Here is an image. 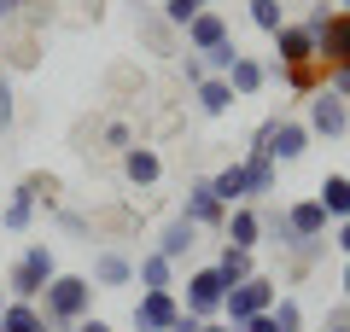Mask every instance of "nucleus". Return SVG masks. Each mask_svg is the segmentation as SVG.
<instances>
[{
    "label": "nucleus",
    "mask_w": 350,
    "mask_h": 332,
    "mask_svg": "<svg viewBox=\"0 0 350 332\" xmlns=\"http://www.w3.org/2000/svg\"><path fill=\"white\" fill-rule=\"evenodd\" d=\"M0 332H47V320H41V303H24V297H12V303L0 309Z\"/></svg>",
    "instance_id": "obj_26"
},
{
    "label": "nucleus",
    "mask_w": 350,
    "mask_h": 332,
    "mask_svg": "<svg viewBox=\"0 0 350 332\" xmlns=\"http://www.w3.org/2000/svg\"><path fill=\"white\" fill-rule=\"evenodd\" d=\"M135 286L140 292H175V262L163 251H140L135 257Z\"/></svg>",
    "instance_id": "obj_20"
},
{
    "label": "nucleus",
    "mask_w": 350,
    "mask_h": 332,
    "mask_svg": "<svg viewBox=\"0 0 350 332\" xmlns=\"http://www.w3.org/2000/svg\"><path fill=\"white\" fill-rule=\"evenodd\" d=\"M269 315H275V327H280V332H304V303H298V297H280Z\"/></svg>",
    "instance_id": "obj_31"
},
{
    "label": "nucleus",
    "mask_w": 350,
    "mask_h": 332,
    "mask_svg": "<svg viewBox=\"0 0 350 332\" xmlns=\"http://www.w3.org/2000/svg\"><path fill=\"white\" fill-rule=\"evenodd\" d=\"M70 332H117V327H111V320H105V315H88V320H76Z\"/></svg>",
    "instance_id": "obj_37"
},
{
    "label": "nucleus",
    "mask_w": 350,
    "mask_h": 332,
    "mask_svg": "<svg viewBox=\"0 0 350 332\" xmlns=\"http://www.w3.org/2000/svg\"><path fill=\"white\" fill-rule=\"evenodd\" d=\"M327 245H333L338 257H350V216H345V221H333V234H327Z\"/></svg>",
    "instance_id": "obj_35"
},
{
    "label": "nucleus",
    "mask_w": 350,
    "mask_h": 332,
    "mask_svg": "<svg viewBox=\"0 0 350 332\" xmlns=\"http://www.w3.org/2000/svg\"><path fill=\"white\" fill-rule=\"evenodd\" d=\"M135 36L146 41V53H158V59H181V29H170L163 24V12L152 6V0H140V12H135Z\"/></svg>",
    "instance_id": "obj_7"
},
{
    "label": "nucleus",
    "mask_w": 350,
    "mask_h": 332,
    "mask_svg": "<svg viewBox=\"0 0 350 332\" xmlns=\"http://www.w3.org/2000/svg\"><path fill=\"white\" fill-rule=\"evenodd\" d=\"M315 59H321L327 70H350V12H338L333 24L315 36Z\"/></svg>",
    "instance_id": "obj_15"
},
{
    "label": "nucleus",
    "mask_w": 350,
    "mask_h": 332,
    "mask_svg": "<svg viewBox=\"0 0 350 332\" xmlns=\"http://www.w3.org/2000/svg\"><path fill=\"white\" fill-rule=\"evenodd\" d=\"M216 274L228 280V292L245 286L251 274H262V268H257V251H239V245H228V239H222V251H216Z\"/></svg>",
    "instance_id": "obj_23"
},
{
    "label": "nucleus",
    "mask_w": 350,
    "mask_h": 332,
    "mask_svg": "<svg viewBox=\"0 0 350 332\" xmlns=\"http://www.w3.org/2000/svg\"><path fill=\"white\" fill-rule=\"evenodd\" d=\"M211 186H216V198H222L228 210H234V204H251V186H245V169H239V158H234V163H222V169L211 175Z\"/></svg>",
    "instance_id": "obj_24"
},
{
    "label": "nucleus",
    "mask_w": 350,
    "mask_h": 332,
    "mask_svg": "<svg viewBox=\"0 0 350 332\" xmlns=\"http://www.w3.org/2000/svg\"><path fill=\"white\" fill-rule=\"evenodd\" d=\"M315 198H321V210H327V216H333V221H345L350 216V175H321V186H315Z\"/></svg>",
    "instance_id": "obj_25"
},
{
    "label": "nucleus",
    "mask_w": 350,
    "mask_h": 332,
    "mask_svg": "<svg viewBox=\"0 0 350 332\" xmlns=\"http://www.w3.org/2000/svg\"><path fill=\"white\" fill-rule=\"evenodd\" d=\"M239 332H280V327H275V315H251Z\"/></svg>",
    "instance_id": "obj_38"
},
{
    "label": "nucleus",
    "mask_w": 350,
    "mask_h": 332,
    "mask_svg": "<svg viewBox=\"0 0 350 332\" xmlns=\"http://www.w3.org/2000/svg\"><path fill=\"white\" fill-rule=\"evenodd\" d=\"M6 303H12V297H6V292H0V309H6Z\"/></svg>",
    "instance_id": "obj_45"
},
{
    "label": "nucleus",
    "mask_w": 350,
    "mask_h": 332,
    "mask_svg": "<svg viewBox=\"0 0 350 332\" xmlns=\"http://www.w3.org/2000/svg\"><path fill=\"white\" fill-rule=\"evenodd\" d=\"M12 117H18V94H12V82L0 76V135L12 128Z\"/></svg>",
    "instance_id": "obj_33"
},
{
    "label": "nucleus",
    "mask_w": 350,
    "mask_h": 332,
    "mask_svg": "<svg viewBox=\"0 0 350 332\" xmlns=\"http://www.w3.org/2000/svg\"><path fill=\"white\" fill-rule=\"evenodd\" d=\"M117 169H123V181L135 186V193H152V186L163 181V152L146 146V140H135V146L117 158Z\"/></svg>",
    "instance_id": "obj_9"
},
{
    "label": "nucleus",
    "mask_w": 350,
    "mask_h": 332,
    "mask_svg": "<svg viewBox=\"0 0 350 332\" xmlns=\"http://www.w3.org/2000/svg\"><path fill=\"white\" fill-rule=\"evenodd\" d=\"M193 105H199L204 117H228V111L239 105V94L228 87V76H204V82L193 87Z\"/></svg>",
    "instance_id": "obj_22"
},
{
    "label": "nucleus",
    "mask_w": 350,
    "mask_h": 332,
    "mask_svg": "<svg viewBox=\"0 0 350 332\" xmlns=\"http://www.w3.org/2000/svg\"><path fill=\"white\" fill-rule=\"evenodd\" d=\"M333 18H338V0H315V6H310V12H304V18H298V24H304V29H310V36H321V29H327V24H333Z\"/></svg>",
    "instance_id": "obj_32"
},
{
    "label": "nucleus",
    "mask_w": 350,
    "mask_h": 332,
    "mask_svg": "<svg viewBox=\"0 0 350 332\" xmlns=\"http://www.w3.org/2000/svg\"><path fill=\"white\" fill-rule=\"evenodd\" d=\"M245 18L262 29V36H275L286 24V0H245Z\"/></svg>",
    "instance_id": "obj_27"
},
{
    "label": "nucleus",
    "mask_w": 350,
    "mask_h": 332,
    "mask_svg": "<svg viewBox=\"0 0 350 332\" xmlns=\"http://www.w3.org/2000/svg\"><path fill=\"white\" fill-rule=\"evenodd\" d=\"M338 12H350V0H338Z\"/></svg>",
    "instance_id": "obj_44"
},
{
    "label": "nucleus",
    "mask_w": 350,
    "mask_h": 332,
    "mask_svg": "<svg viewBox=\"0 0 350 332\" xmlns=\"http://www.w3.org/2000/svg\"><path fill=\"white\" fill-rule=\"evenodd\" d=\"M269 41H275V64H310V59H315V36H310L304 24H292V18H286Z\"/></svg>",
    "instance_id": "obj_16"
},
{
    "label": "nucleus",
    "mask_w": 350,
    "mask_h": 332,
    "mask_svg": "<svg viewBox=\"0 0 350 332\" xmlns=\"http://www.w3.org/2000/svg\"><path fill=\"white\" fill-rule=\"evenodd\" d=\"M199 332H234L228 320H199Z\"/></svg>",
    "instance_id": "obj_42"
},
{
    "label": "nucleus",
    "mask_w": 350,
    "mask_h": 332,
    "mask_svg": "<svg viewBox=\"0 0 350 332\" xmlns=\"http://www.w3.org/2000/svg\"><path fill=\"white\" fill-rule=\"evenodd\" d=\"M228 87H234L239 99H257L262 87H269V64H262L257 53H239V59H234V70H228Z\"/></svg>",
    "instance_id": "obj_21"
},
{
    "label": "nucleus",
    "mask_w": 350,
    "mask_h": 332,
    "mask_svg": "<svg viewBox=\"0 0 350 332\" xmlns=\"http://www.w3.org/2000/svg\"><path fill=\"white\" fill-rule=\"evenodd\" d=\"M338 292H345V303H350V257H345V268H338Z\"/></svg>",
    "instance_id": "obj_41"
},
{
    "label": "nucleus",
    "mask_w": 350,
    "mask_h": 332,
    "mask_svg": "<svg viewBox=\"0 0 350 332\" xmlns=\"http://www.w3.org/2000/svg\"><path fill=\"white\" fill-rule=\"evenodd\" d=\"M239 169H245V186H251V204H257V198H269L280 186V163L269 158V152L262 146H245L239 152Z\"/></svg>",
    "instance_id": "obj_14"
},
{
    "label": "nucleus",
    "mask_w": 350,
    "mask_h": 332,
    "mask_svg": "<svg viewBox=\"0 0 350 332\" xmlns=\"http://www.w3.org/2000/svg\"><path fill=\"white\" fill-rule=\"evenodd\" d=\"M310 128H304V117H286V111H280L275 117V135H269V158L275 163H298L304 152H310Z\"/></svg>",
    "instance_id": "obj_12"
},
{
    "label": "nucleus",
    "mask_w": 350,
    "mask_h": 332,
    "mask_svg": "<svg viewBox=\"0 0 350 332\" xmlns=\"http://www.w3.org/2000/svg\"><path fill=\"white\" fill-rule=\"evenodd\" d=\"M222 234H228V245L257 251L262 245V210L257 204H234V210H228V221H222Z\"/></svg>",
    "instance_id": "obj_18"
},
{
    "label": "nucleus",
    "mask_w": 350,
    "mask_h": 332,
    "mask_svg": "<svg viewBox=\"0 0 350 332\" xmlns=\"http://www.w3.org/2000/svg\"><path fill=\"white\" fill-rule=\"evenodd\" d=\"M170 332H199V315H187V309H181V320H175Z\"/></svg>",
    "instance_id": "obj_40"
},
{
    "label": "nucleus",
    "mask_w": 350,
    "mask_h": 332,
    "mask_svg": "<svg viewBox=\"0 0 350 332\" xmlns=\"http://www.w3.org/2000/svg\"><path fill=\"white\" fill-rule=\"evenodd\" d=\"M199 59H204V70H211V76H228V70H234V59H239V41H222V47L199 53Z\"/></svg>",
    "instance_id": "obj_30"
},
{
    "label": "nucleus",
    "mask_w": 350,
    "mask_h": 332,
    "mask_svg": "<svg viewBox=\"0 0 350 332\" xmlns=\"http://www.w3.org/2000/svg\"><path fill=\"white\" fill-rule=\"evenodd\" d=\"M286 227L298 239H327L333 234V216L321 210V198H298V204H286Z\"/></svg>",
    "instance_id": "obj_17"
},
{
    "label": "nucleus",
    "mask_w": 350,
    "mask_h": 332,
    "mask_svg": "<svg viewBox=\"0 0 350 332\" xmlns=\"http://www.w3.org/2000/svg\"><path fill=\"white\" fill-rule=\"evenodd\" d=\"M36 216H41V193L29 181H18L12 193H6V204H0V227H6V234H29Z\"/></svg>",
    "instance_id": "obj_13"
},
{
    "label": "nucleus",
    "mask_w": 350,
    "mask_h": 332,
    "mask_svg": "<svg viewBox=\"0 0 350 332\" xmlns=\"http://www.w3.org/2000/svg\"><path fill=\"white\" fill-rule=\"evenodd\" d=\"M345 320H350V303H345Z\"/></svg>",
    "instance_id": "obj_47"
},
{
    "label": "nucleus",
    "mask_w": 350,
    "mask_h": 332,
    "mask_svg": "<svg viewBox=\"0 0 350 332\" xmlns=\"http://www.w3.org/2000/svg\"><path fill=\"white\" fill-rule=\"evenodd\" d=\"M193 245H199V227H193L187 216H170V221L158 227V245H152V251H163L170 262H187Z\"/></svg>",
    "instance_id": "obj_19"
},
{
    "label": "nucleus",
    "mask_w": 350,
    "mask_h": 332,
    "mask_svg": "<svg viewBox=\"0 0 350 332\" xmlns=\"http://www.w3.org/2000/svg\"><path fill=\"white\" fill-rule=\"evenodd\" d=\"M152 6H163V0H152Z\"/></svg>",
    "instance_id": "obj_48"
},
{
    "label": "nucleus",
    "mask_w": 350,
    "mask_h": 332,
    "mask_svg": "<svg viewBox=\"0 0 350 332\" xmlns=\"http://www.w3.org/2000/svg\"><path fill=\"white\" fill-rule=\"evenodd\" d=\"M275 303H280V280H275V274H251L245 286H234V292H228L222 320H228V327H245L251 315H269Z\"/></svg>",
    "instance_id": "obj_3"
},
{
    "label": "nucleus",
    "mask_w": 350,
    "mask_h": 332,
    "mask_svg": "<svg viewBox=\"0 0 350 332\" xmlns=\"http://www.w3.org/2000/svg\"><path fill=\"white\" fill-rule=\"evenodd\" d=\"M222 303H228V280L216 274V262L204 268H187V292H181V309L199 320H222Z\"/></svg>",
    "instance_id": "obj_4"
},
{
    "label": "nucleus",
    "mask_w": 350,
    "mask_h": 332,
    "mask_svg": "<svg viewBox=\"0 0 350 332\" xmlns=\"http://www.w3.org/2000/svg\"><path fill=\"white\" fill-rule=\"evenodd\" d=\"M175 216H187L199 234H222V221H228V204L216 198V186H211V175L204 181H187V193H181V210Z\"/></svg>",
    "instance_id": "obj_6"
},
{
    "label": "nucleus",
    "mask_w": 350,
    "mask_h": 332,
    "mask_svg": "<svg viewBox=\"0 0 350 332\" xmlns=\"http://www.w3.org/2000/svg\"><path fill=\"white\" fill-rule=\"evenodd\" d=\"M88 280L100 286V292H123V286H135V257L117 251V245H100L94 262H88Z\"/></svg>",
    "instance_id": "obj_10"
},
{
    "label": "nucleus",
    "mask_w": 350,
    "mask_h": 332,
    "mask_svg": "<svg viewBox=\"0 0 350 332\" xmlns=\"http://www.w3.org/2000/svg\"><path fill=\"white\" fill-rule=\"evenodd\" d=\"M304 128H310L315 140H345V135H350V105L321 87V94L304 99Z\"/></svg>",
    "instance_id": "obj_5"
},
{
    "label": "nucleus",
    "mask_w": 350,
    "mask_h": 332,
    "mask_svg": "<svg viewBox=\"0 0 350 332\" xmlns=\"http://www.w3.org/2000/svg\"><path fill=\"white\" fill-rule=\"evenodd\" d=\"M129 320H135V332H170L181 320V292H140Z\"/></svg>",
    "instance_id": "obj_8"
},
{
    "label": "nucleus",
    "mask_w": 350,
    "mask_h": 332,
    "mask_svg": "<svg viewBox=\"0 0 350 332\" xmlns=\"http://www.w3.org/2000/svg\"><path fill=\"white\" fill-rule=\"evenodd\" d=\"M158 12H163V24H170V29H187L193 18L204 12V0H163Z\"/></svg>",
    "instance_id": "obj_28"
},
{
    "label": "nucleus",
    "mask_w": 350,
    "mask_h": 332,
    "mask_svg": "<svg viewBox=\"0 0 350 332\" xmlns=\"http://www.w3.org/2000/svg\"><path fill=\"white\" fill-rule=\"evenodd\" d=\"M29 0H0V24H12V18H24Z\"/></svg>",
    "instance_id": "obj_39"
},
{
    "label": "nucleus",
    "mask_w": 350,
    "mask_h": 332,
    "mask_svg": "<svg viewBox=\"0 0 350 332\" xmlns=\"http://www.w3.org/2000/svg\"><path fill=\"white\" fill-rule=\"evenodd\" d=\"M234 332H239V327H234Z\"/></svg>",
    "instance_id": "obj_49"
},
{
    "label": "nucleus",
    "mask_w": 350,
    "mask_h": 332,
    "mask_svg": "<svg viewBox=\"0 0 350 332\" xmlns=\"http://www.w3.org/2000/svg\"><path fill=\"white\" fill-rule=\"evenodd\" d=\"M204 76H211V70H204V59H199V53H181V82H187V87H199Z\"/></svg>",
    "instance_id": "obj_34"
},
{
    "label": "nucleus",
    "mask_w": 350,
    "mask_h": 332,
    "mask_svg": "<svg viewBox=\"0 0 350 332\" xmlns=\"http://www.w3.org/2000/svg\"><path fill=\"white\" fill-rule=\"evenodd\" d=\"M327 94H338L350 105V70H327Z\"/></svg>",
    "instance_id": "obj_36"
},
{
    "label": "nucleus",
    "mask_w": 350,
    "mask_h": 332,
    "mask_svg": "<svg viewBox=\"0 0 350 332\" xmlns=\"http://www.w3.org/2000/svg\"><path fill=\"white\" fill-rule=\"evenodd\" d=\"M222 41H234V24H228L222 6H204V12L181 29V47L187 53H211V47H222Z\"/></svg>",
    "instance_id": "obj_11"
},
{
    "label": "nucleus",
    "mask_w": 350,
    "mask_h": 332,
    "mask_svg": "<svg viewBox=\"0 0 350 332\" xmlns=\"http://www.w3.org/2000/svg\"><path fill=\"white\" fill-rule=\"evenodd\" d=\"M94 297H100V286L88 280V274H53V286L41 292V320H47V332H70L76 320L94 315Z\"/></svg>",
    "instance_id": "obj_1"
},
{
    "label": "nucleus",
    "mask_w": 350,
    "mask_h": 332,
    "mask_svg": "<svg viewBox=\"0 0 350 332\" xmlns=\"http://www.w3.org/2000/svg\"><path fill=\"white\" fill-rule=\"evenodd\" d=\"M100 140H105V152H117V158H123V152H129V146H135V128H129V123H123V117H111V123H105V128H100Z\"/></svg>",
    "instance_id": "obj_29"
},
{
    "label": "nucleus",
    "mask_w": 350,
    "mask_h": 332,
    "mask_svg": "<svg viewBox=\"0 0 350 332\" xmlns=\"http://www.w3.org/2000/svg\"><path fill=\"white\" fill-rule=\"evenodd\" d=\"M53 274H59V251H53L47 239H29V245L12 257V268H6V297L41 303V292L53 286Z\"/></svg>",
    "instance_id": "obj_2"
},
{
    "label": "nucleus",
    "mask_w": 350,
    "mask_h": 332,
    "mask_svg": "<svg viewBox=\"0 0 350 332\" xmlns=\"http://www.w3.org/2000/svg\"><path fill=\"white\" fill-rule=\"evenodd\" d=\"M321 332H350V320H345V315H338V320H327V327H321Z\"/></svg>",
    "instance_id": "obj_43"
},
{
    "label": "nucleus",
    "mask_w": 350,
    "mask_h": 332,
    "mask_svg": "<svg viewBox=\"0 0 350 332\" xmlns=\"http://www.w3.org/2000/svg\"><path fill=\"white\" fill-rule=\"evenodd\" d=\"M204 6H222V0H204Z\"/></svg>",
    "instance_id": "obj_46"
}]
</instances>
